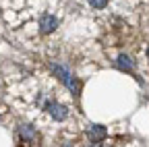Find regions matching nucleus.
Returning <instances> with one entry per match:
<instances>
[{
	"label": "nucleus",
	"instance_id": "nucleus-1",
	"mask_svg": "<svg viewBox=\"0 0 149 147\" xmlns=\"http://www.w3.org/2000/svg\"><path fill=\"white\" fill-rule=\"evenodd\" d=\"M52 70H54V75L58 77V79H60V81H62V83H64V85H66L70 91H74V93L79 91V83H77V79H74V77L70 75V72H68L64 66H58V64H54V66H52Z\"/></svg>",
	"mask_w": 149,
	"mask_h": 147
},
{
	"label": "nucleus",
	"instance_id": "nucleus-2",
	"mask_svg": "<svg viewBox=\"0 0 149 147\" xmlns=\"http://www.w3.org/2000/svg\"><path fill=\"white\" fill-rule=\"evenodd\" d=\"M106 135H108V133H106V128H104L102 124H89V128H87V137L95 143V145H97L100 141H104Z\"/></svg>",
	"mask_w": 149,
	"mask_h": 147
},
{
	"label": "nucleus",
	"instance_id": "nucleus-3",
	"mask_svg": "<svg viewBox=\"0 0 149 147\" xmlns=\"http://www.w3.org/2000/svg\"><path fill=\"white\" fill-rule=\"evenodd\" d=\"M56 27H58V19H56L54 15H44V17H42V21H40L42 33H52Z\"/></svg>",
	"mask_w": 149,
	"mask_h": 147
},
{
	"label": "nucleus",
	"instance_id": "nucleus-4",
	"mask_svg": "<svg viewBox=\"0 0 149 147\" xmlns=\"http://www.w3.org/2000/svg\"><path fill=\"white\" fill-rule=\"evenodd\" d=\"M48 112H50L52 118H56V120H64V118L68 116V110H66L64 106H60V104H50V106H48Z\"/></svg>",
	"mask_w": 149,
	"mask_h": 147
},
{
	"label": "nucleus",
	"instance_id": "nucleus-5",
	"mask_svg": "<svg viewBox=\"0 0 149 147\" xmlns=\"http://www.w3.org/2000/svg\"><path fill=\"white\" fill-rule=\"evenodd\" d=\"M116 66L122 68V70H133L135 68V62L130 56H126V54H120V56L116 58Z\"/></svg>",
	"mask_w": 149,
	"mask_h": 147
},
{
	"label": "nucleus",
	"instance_id": "nucleus-6",
	"mask_svg": "<svg viewBox=\"0 0 149 147\" xmlns=\"http://www.w3.org/2000/svg\"><path fill=\"white\" fill-rule=\"evenodd\" d=\"M21 137H23V139H33V137H35V131H33L31 126L23 124V126H21Z\"/></svg>",
	"mask_w": 149,
	"mask_h": 147
},
{
	"label": "nucleus",
	"instance_id": "nucleus-7",
	"mask_svg": "<svg viewBox=\"0 0 149 147\" xmlns=\"http://www.w3.org/2000/svg\"><path fill=\"white\" fill-rule=\"evenodd\" d=\"M89 4H91L93 8H104V6L108 4V0H89Z\"/></svg>",
	"mask_w": 149,
	"mask_h": 147
},
{
	"label": "nucleus",
	"instance_id": "nucleus-8",
	"mask_svg": "<svg viewBox=\"0 0 149 147\" xmlns=\"http://www.w3.org/2000/svg\"><path fill=\"white\" fill-rule=\"evenodd\" d=\"M147 54H149V50H147Z\"/></svg>",
	"mask_w": 149,
	"mask_h": 147
}]
</instances>
